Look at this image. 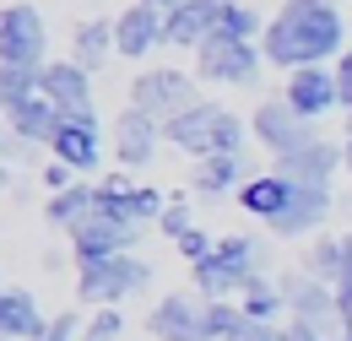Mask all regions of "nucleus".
Wrapping results in <instances>:
<instances>
[{
	"label": "nucleus",
	"mask_w": 352,
	"mask_h": 341,
	"mask_svg": "<svg viewBox=\"0 0 352 341\" xmlns=\"http://www.w3.org/2000/svg\"><path fill=\"white\" fill-rule=\"evenodd\" d=\"M38 92V71H22V65H0V114L28 103Z\"/></svg>",
	"instance_id": "30"
},
{
	"label": "nucleus",
	"mask_w": 352,
	"mask_h": 341,
	"mask_svg": "<svg viewBox=\"0 0 352 341\" xmlns=\"http://www.w3.org/2000/svg\"><path fill=\"white\" fill-rule=\"evenodd\" d=\"M0 65H22V71L49 65V28L33 6H0Z\"/></svg>",
	"instance_id": "6"
},
{
	"label": "nucleus",
	"mask_w": 352,
	"mask_h": 341,
	"mask_svg": "<svg viewBox=\"0 0 352 341\" xmlns=\"http://www.w3.org/2000/svg\"><path fill=\"white\" fill-rule=\"evenodd\" d=\"M282 298H287V320L314 325L320 336H342V314H336V287L314 282L304 265L282 276Z\"/></svg>",
	"instance_id": "8"
},
{
	"label": "nucleus",
	"mask_w": 352,
	"mask_h": 341,
	"mask_svg": "<svg viewBox=\"0 0 352 341\" xmlns=\"http://www.w3.org/2000/svg\"><path fill=\"white\" fill-rule=\"evenodd\" d=\"M336 314H342V331H352V276L336 282Z\"/></svg>",
	"instance_id": "37"
},
{
	"label": "nucleus",
	"mask_w": 352,
	"mask_h": 341,
	"mask_svg": "<svg viewBox=\"0 0 352 341\" xmlns=\"http://www.w3.org/2000/svg\"><path fill=\"white\" fill-rule=\"evenodd\" d=\"M282 98L293 103V114H298V120H309V125H314L320 114L342 109V92H336V71H331V65H304V71H287Z\"/></svg>",
	"instance_id": "13"
},
{
	"label": "nucleus",
	"mask_w": 352,
	"mask_h": 341,
	"mask_svg": "<svg viewBox=\"0 0 352 341\" xmlns=\"http://www.w3.org/2000/svg\"><path fill=\"white\" fill-rule=\"evenodd\" d=\"M304 271L314 276V282L336 287V282H342V239H314V244H309V260H304Z\"/></svg>",
	"instance_id": "29"
},
{
	"label": "nucleus",
	"mask_w": 352,
	"mask_h": 341,
	"mask_svg": "<svg viewBox=\"0 0 352 341\" xmlns=\"http://www.w3.org/2000/svg\"><path fill=\"white\" fill-rule=\"evenodd\" d=\"M336 168H347V146H336L325 135H314L304 152H293V157H276V173L287 184H314V190H331Z\"/></svg>",
	"instance_id": "14"
},
{
	"label": "nucleus",
	"mask_w": 352,
	"mask_h": 341,
	"mask_svg": "<svg viewBox=\"0 0 352 341\" xmlns=\"http://www.w3.org/2000/svg\"><path fill=\"white\" fill-rule=\"evenodd\" d=\"M38 184H44L49 195H60V190H71V184H76V173L65 168V163H44V168H38Z\"/></svg>",
	"instance_id": "33"
},
{
	"label": "nucleus",
	"mask_w": 352,
	"mask_h": 341,
	"mask_svg": "<svg viewBox=\"0 0 352 341\" xmlns=\"http://www.w3.org/2000/svg\"><path fill=\"white\" fill-rule=\"evenodd\" d=\"M163 141L179 146V152H190V157H222V152H244V120L233 114V109H222V103H195V109H184L179 120L163 125Z\"/></svg>",
	"instance_id": "3"
},
{
	"label": "nucleus",
	"mask_w": 352,
	"mask_h": 341,
	"mask_svg": "<svg viewBox=\"0 0 352 341\" xmlns=\"http://www.w3.org/2000/svg\"><path fill=\"white\" fill-rule=\"evenodd\" d=\"M141 6H157V11H174L179 0H141Z\"/></svg>",
	"instance_id": "39"
},
{
	"label": "nucleus",
	"mask_w": 352,
	"mask_h": 341,
	"mask_svg": "<svg viewBox=\"0 0 352 341\" xmlns=\"http://www.w3.org/2000/svg\"><path fill=\"white\" fill-rule=\"evenodd\" d=\"M174 250H179L184 260H190V265H201V260H212V250H217V239H212V233H201V228H190V233L179 239Z\"/></svg>",
	"instance_id": "32"
},
{
	"label": "nucleus",
	"mask_w": 352,
	"mask_h": 341,
	"mask_svg": "<svg viewBox=\"0 0 352 341\" xmlns=\"http://www.w3.org/2000/svg\"><path fill=\"white\" fill-rule=\"evenodd\" d=\"M157 228H163V239H174V244H179V239L195 228V222H190V201H184V195H174V201L163 206V217H157Z\"/></svg>",
	"instance_id": "31"
},
{
	"label": "nucleus",
	"mask_w": 352,
	"mask_h": 341,
	"mask_svg": "<svg viewBox=\"0 0 352 341\" xmlns=\"http://www.w3.org/2000/svg\"><path fill=\"white\" fill-rule=\"evenodd\" d=\"M244 184H250L244 152H222V157H206V163L195 168V190H201V195H239Z\"/></svg>",
	"instance_id": "23"
},
{
	"label": "nucleus",
	"mask_w": 352,
	"mask_h": 341,
	"mask_svg": "<svg viewBox=\"0 0 352 341\" xmlns=\"http://www.w3.org/2000/svg\"><path fill=\"white\" fill-rule=\"evenodd\" d=\"M217 33H222V38H233V43H255L265 33V28H261V11H255V6H244V0H222Z\"/></svg>",
	"instance_id": "28"
},
{
	"label": "nucleus",
	"mask_w": 352,
	"mask_h": 341,
	"mask_svg": "<svg viewBox=\"0 0 352 341\" xmlns=\"http://www.w3.org/2000/svg\"><path fill=\"white\" fill-rule=\"evenodd\" d=\"M146 331L157 341H212V331H206V298L201 293H168V298H157L152 314H146Z\"/></svg>",
	"instance_id": "11"
},
{
	"label": "nucleus",
	"mask_w": 352,
	"mask_h": 341,
	"mask_svg": "<svg viewBox=\"0 0 352 341\" xmlns=\"http://www.w3.org/2000/svg\"><path fill=\"white\" fill-rule=\"evenodd\" d=\"M201 103V92H195V76H184L179 65H152V71H141L131 82V109L141 114H152V120H179L184 109H195Z\"/></svg>",
	"instance_id": "5"
},
{
	"label": "nucleus",
	"mask_w": 352,
	"mask_h": 341,
	"mask_svg": "<svg viewBox=\"0 0 352 341\" xmlns=\"http://www.w3.org/2000/svg\"><path fill=\"white\" fill-rule=\"evenodd\" d=\"M49 157L65 163L71 173H92L98 157H103V141H98V114H82V120H65L49 141Z\"/></svg>",
	"instance_id": "16"
},
{
	"label": "nucleus",
	"mask_w": 352,
	"mask_h": 341,
	"mask_svg": "<svg viewBox=\"0 0 352 341\" xmlns=\"http://www.w3.org/2000/svg\"><path fill=\"white\" fill-rule=\"evenodd\" d=\"M109 54H114V22H109V16L76 22V33H71V60H76L82 71H98Z\"/></svg>",
	"instance_id": "24"
},
{
	"label": "nucleus",
	"mask_w": 352,
	"mask_h": 341,
	"mask_svg": "<svg viewBox=\"0 0 352 341\" xmlns=\"http://www.w3.org/2000/svg\"><path fill=\"white\" fill-rule=\"evenodd\" d=\"M135 244H141L135 222H114V217H98V212L71 228V260L76 265H92V260H109V255H135Z\"/></svg>",
	"instance_id": "10"
},
{
	"label": "nucleus",
	"mask_w": 352,
	"mask_h": 341,
	"mask_svg": "<svg viewBox=\"0 0 352 341\" xmlns=\"http://www.w3.org/2000/svg\"><path fill=\"white\" fill-rule=\"evenodd\" d=\"M44 217H49V228H65V233H71L76 222H87V217H92V184H87V179H76L71 190L49 195Z\"/></svg>",
	"instance_id": "27"
},
{
	"label": "nucleus",
	"mask_w": 352,
	"mask_h": 341,
	"mask_svg": "<svg viewBox=\"0 0 352 341\" xmlns=\"http://www.w3.org/2000/svg\"><path fill=\"white\" fill-rule=\"evenodd\" d=\"M49 320L38 314V298L28 287H0V341H38Z\"/></svg>",
	"instance_id": "21"
},
{
	"label": "nucleus",
	"mask_w": 352,
	"mask_h": 341,
	"mask_svg": "<svg viewBox=\"0 0 352 341\" xmlns=\"http://www.w3.org/2000/svg\"><path fill=\"white\" fill-rule=\"evenodd\" d=\"M331 341H352V331H342V336H331Z\"/></svg>",
	"instance_id": "41"
},
{
	"label": "nucleus",
	"mask_w": 352,
	"mask_h": 341,
	"mask_svg": "<svg viewBox=\"0 0 352 341\" xmlns=\"http://www.w3.org/2000/svg\"><path fill=\"white\" fill-rule=\"evenodd\" d=\"M65 125V114L49 103L44 92H33L28 103H16V109H6V130L16 135V141H28V146H49L54 141V130Z\"/></svg>",
	"instance_id": "20"
},
{
	"label": "nucleus",
	"mask_w": 352,
	"mask_h": 341,
	"mask_svg": "<svg viewBox=\"0 0 352 341\" xmlns=\"http://www.w3.org/2000/svg\"><path fill=\"white\" fill-rule=\"evenodd\" d=\"M325 6H342V0H325Z\"/></svg>",
	"instance_id": "44"
},
{
	"label": "nucleus",
	"mask_w": 352,
	"mask_h": 341,
	"mask_svg": "<svg viewBox=\"0 0 352 341\" xmlns=\"http://www.w3.org/2000/svg\"><path fill=\"white\" fill-rule=\"evenodd\" d=\"M276 341H331V336H320L314 325H298V320H287V325H276Z\"/></svg>",
	"instance_id": "36"
},
{
	"label": "nucleus",
	"mask_w": 352,
	"mask_h": 341,
	"mask_svg": "<svg viewBox=\"0 0 352 341\" xmlns=\"http://www.w3.org/2000/svg\"><path fill=\"white\" fill-rule=\"evenodd\" d=\"M163 43V11L157 6H125L120 16H114V54H125V60H146L152 49Z\"/></svg>",
	"instance_id": "17"
},
{
	"label": "nucleus",
	"mask_w": 352,
	"mask_h": 341,
	"mask_svg": "<svg viewBox=\"0 0 352 341\" xmlns=\"http://www.w3.org/2000/svg\"><path fill=\"white\" fill-rule=\"evenodd\" d=\"M38 92H44L65 120L92 114V71H82L76 60H49L44 71H38Z\"/></svg>",
	"instance_id": "12"
},
{
	"label": "nucleus",
	"mask_w": 352,
	"mask_h": 341,
	"mask_svg": "<svg viewBox=\"0 0 352 341\" xmlns=\"http://www.w3.org/2000/svg\"><path fill=\"white\" fill-rule=\"evenodd\" d=\"M265 65L304 71V65H336L347 54V22L325 0H287L261 33Z\"/></svg>",
	"instance_id": "1"
},
{
	"label": "nucleus",
	"mask_w": 352,
	"mask_h": 341,
	"mask_svg": "<svg viewBox=\"0 0 352 341\" xmlns=\"http://www.w3.org/2000/svg\"><path fill=\"white\" fill-rule=\"evenodd\" d=\"M157 141H163V120H152L141 109H125L114 120V157H120V168H146Z\"/></svg>",
	"instance_id": "18"
},
{
	"label": "nucleus",
	"mask_w": 352,
	"mask_h": 341,
	"mask_svg": "<svg viewBox=\"0 0 352 341\" xmlns=\"http://www.w3.org/2000/svg\"><path fill=\"white\" fill-rule=\"evenodd\" d=\"M331 71H336V92H342V109L352 114V49L342 54V60H336V65H331Z\"/></svg>",
	"instance_id": "35"
},
{
	"label": "nucleus",
	"mask_w": 352,
	"mask_h": 341,
	"mask_svg": "<svg viewBox=\"0 0 352 341\" xmlns=\"http://www.w3.org/2000/svg\"><path fill=\"white\" fill-rule=\"evenodd\" d=\"M76 336H82V320H76V314H54L38 341H76Z\"/></svg>",
	"instance_id": "34"
},
{
	"label": "nucleus",
	"mask_w": 352,
	"mask_h": 341,
	"mask_svg": "<svg viewBox=\"0 0 352 341\" xmlns=\"http://www.w3.org/2000/svg\"><path fill=\"white\" fill-rule=\"evenodd\" d=\"M152 282V265L135 255H109L92 260V265H76V298L87 309H120V298H131Z\"/></svg>",
	"instance_id": "4"
},
{
	"label": "nucleus",
	"mask_w": 352,
	"mask_h": 341,
	"mask_svg": "<svg viewBox=\"0 0 352 341\" xmlns=\"http://www.w3.org/2000/svg\"><path fill=\"white\" fill-rule=\"evenodd\" d=\"M347 141H352V114H347Z\"/></svg>",
	"instance_id": "43"
},
{
	"label": "nucleus",
	"mask_w": 352,
	"mask_h": 341,
	"mask_svg": "<svg viewBox=\"0 0 352 341\" xmlns=\"http://www.w3.org/2000/svg\"><path fill=\"white\" fill-rule=\"evenodd\" d=\"M239 309L250 314V320H261V325H276L282 314H287V298H282V276H271V271H261L244 293H239Z\"/></svg>",
	"instance_id": "25"
},
{
	"label": "nucleus",
	"mask_w": 352,
	"mask_h": 341,
	"mask_svg": "<svg viewBox=\"0 0 352 341\" xmlns=\"http://www.w3.org/2000/svg\"><path fill=\"white\" fill-rule=\"evenodd\" d=\"M265 271V244L261 239H250V233H222L212 260H201V265H190V276H195V293L206 303H222V298H239L255 276Z\"/></svg>",
	"instance_id": "2"
},
{
	"label": "nucleus",
	"mask_w": 352,
	"mask_h": 341,
	"mask_svg": "<svg viewBox=\"0 0 352 341\" xmlns=\"http://www.w3.org/2000/svg\"><path fill=\"white\" fill-rule=\"evenodd\" d=\"M347 173H352V141H347Z\"/></svg>",
	"instance_id": "42"
},
{
	"label": "nucleus",
	"mask_w": 352,
	"mask_h": 341,
	"mask_svg": "<svg viewBox=\"0 0 352 341\" xmlns=\"http://www.w3.org/2000/svg\"><path fill=\"white\" fill-rule=\"evenodd\" d=\"M92 212L98 217H114V222H135V184L125 173H109L92 184ZM141 228V222H135Z\"/></svg>",
	"instance_id": "26"
},
{
	"label": "nucleus",
	"mask_w": 352,
	"mask_h": 341,
	"mask_svg": "<svg viewBox=\"0 0 352 341\" xmlns=\"http://www.w3.org/2000/svg\"><path fill=\"white\" fill-rule=\"evenodd\" d=\"M250 130H255V141H261L271 157H293V152H304L309 141H314V125L293 114L287 98H261V109L250 114Z\"/></svg>",
	"instance_id": "9"
},
{
	"label": "nucleus",
	"mask_w": 352,
	"mask_h": 341,
	"mask_svg": "<svg viewBox=\"0 0 352 341\" xmlns=\"http://www.w3.org/2000/svg\"><path fill=\"white\" fill-rule=\"evenodd\" d=\"M6 146H11V130H6V120H0V157H6Z\"/></svg>",
	"instance_id": "38"
},
{
	"label": "nucleus",
	"mask_w": 352,
	"mask_h": 341,
	"mask_svg": "<svg viewBox=\"0 0 352 341\" xmlns=\"http://www.w3.org/2000/svg\"><path fill=\"white\" fill-rule=\"evenodd\" d=\"M222 22V0H179L174 11H163V43L179 49H201Z\"/></svg>",
	"instance_id": "15"
},
{
	"label": "nucleus",
	"mask_w": 352,
	"mask_h": 341,
	"mask_svg": "<svg viewBox=\"0 0 352 341\" xmlns=\"http://www.w3.org/2000/svg\"><path fill=\"white\" fill-rule=\"evenodd\" d=\"M265 54L261 43H233L222 38V33H212V38L195 49V71H201V82H222V87H255V76H261Z\"/></svg>",
	"instance_id": "7"
},
{
	"label": "nucleus",
	"mask_w": 352,
	"mask_h": 341,
	"mask_svg": "<svg viewBox=\"0 0 352 341\" xmlns=\"http://www.w3.org/2000/svg\"><path fill=\"white\" fill-rule=\"evenodd\" d=\"M287 195H293V184L271 168V173H250V184L239 190V206H244L250 217H261L265 228H271V222L282 217V206H287Z\"/></svg>",
	"instance_id": "22"
},
{
	"label": "nucleus",
	"mask_w": 352,
	"mask_h": 341,
	"mask_svg": "<svg viewBox=\"0 0 352 341\" xmlns=\"http://www.w3.org/2000/svg\"><path fill=\"white\" fill-rule=\"evenodd\" d=\"M331 190H314V184H293V195H287V206H282V217L271 222V233L276 239H304V233H314L325 217H331Z\"/></svg>",
	"instance_id": "19"
},
{
	"label": "nucleus",
	"mask_w": 352,
	"mask_h": 341,
	"mask_svg": "<svg viewBox=\"0 0 352 341\" xmlns=\"http://www.w3.org/2000/svg\"><path fill=\"white\" fill-rule=\"evenodd\" d=\"M6 184H11V168H6V157H0V190H6Z\"/></svg>",
	"instance_id": "40"
}]
</instances>
